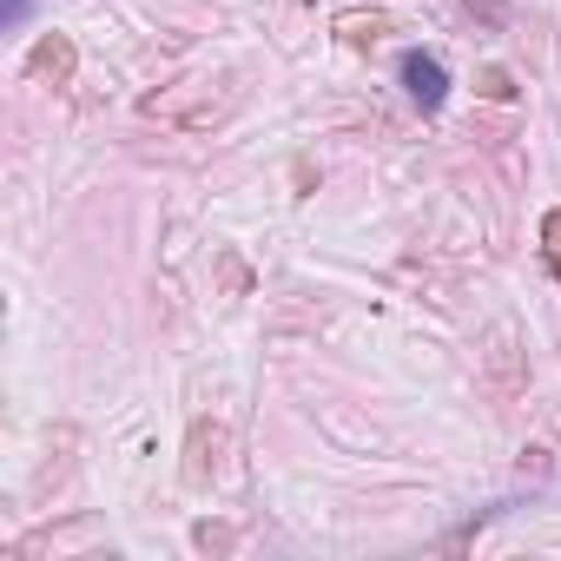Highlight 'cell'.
<instances>
[{"label": "cell", "mask_w": 561, "mask_h": 561, "mask_svg": "<svg viewBox=\"0 0 561 561\" xmlns=\"http://www.w3.org/2000/svg\"><path fill=\"white\" fill-rule=\"evenodd\" d=\"M139 113L159 126H179V133H211L238 113V80L231 73H179V80L139 93Z\"/></svg>", "instance_id": "cell-1"}, {"label": "cell", "mask_w": 561, "mask_h": 561, "mask_svg": "<svg viewBox=\"0 0 561 561\" xmlns=\"http://www.w3.org/2000/svg\"><path fill=\"white\" fill-rule=\"evenodd\" d=\"M225 462H231V423L198 416V423L185 430V449H179V482H185V489H211V482L225 476Z\"/></svg>", "instance_id": "cell-2"}, {"label": "cell", "mask_w": 561, "mask_h": 561, "mask_svg": "<svg viewBox=\"0 0 561 561\" xmlns=\"http://www.w3.org/2000/svg\"><path fill=\"white\" fill-rule=\"evenodd\" d=\"M482 370H489V383H495L502 397L528 390V357H522V331H515L508 318H495V324L482 331Z\"/></svg>", "instance_id": "cell-3"}, {"label": "cell", "mask_w": 561, "mask_h": 561, "mask_svg": "<svg viewBox=\"0 0 561 561\" xmlns=\"http://www.w3.org/2000/svg\"><path fill=\"white\" fill-rule=\"evenodd\" d=\"M21 73L34 80V87H73V73H80V47H73V34H41L34 47H27V60H21Z\"/></svg>", "instance_id": "cell-4"}, {"label": "cell", "mask_w": 561, "mask_h": 561, "mask_svg": "<svg viewBox=\"0 0 561 561\" xmlns=\"http://www.w3.org/2000/svg\"><path fill=\"white\" fill-rule=\"evenodd\" d=\"M390 34H397V14H383V8H337V14H331V41L351 47V54H370V47H383Z\"/></svg>", "instance_id": "cell-5"}, {"label": "cell", "mask_w": 561, "mask_h": 561, "mask_svg": "<svg viewBox=\"0 0 561 561\" xmlns=\"http://www.w3.org/2000/svg\"><path fill=\"white\" fill-rule=\"evenodd\" d=\"M73 462H80V430H73V423H54L47 456H41V469H34V502L60 495V489H67V476H73Z\"/></svg>", "instance_id": "cell-6"}, {"label": "cell", "mask_w": 561, "mask_h": 561, "mask_svg": "<svg viewBox=\"0 0 561 561\" xmlns=\"http://www.w3.org/2000/svg\"><path fill=\"white\" fill-rule=\"evenodd\" d=\"M403 87H410V100H416L423 113H436L443 93H449V73H443L436 54H410V60H403Z\"/></svg>", "instance_id": "cell-7"}, {"label": "cell", "mask_w": 561, "mask_h": 561, "mask_svg": "<svg viewBox=\"0 0 561 561\" xmlns=\"http://www.w3.org/2000/svg\"><path fill=\"white\" fill-rule=\"evenodd\" d=\"M211 285H218V298H251V264H244V251H231V244H218L211 251Z\"/></svg>", "instance_id": "cell-8"}, {"label": "cell", "mask_w": 561, "mask_h": 561, "mask_svg": "<svg viewBox=\"0 0 561 561\" xmlns=\"http://www.w3.org/2000/svg\"><path fill=\"white\" fill-rule=\"evenodd\" d=\"M238 541H244V535H238V522H225V515H198V522H192V548L211 554V561H225Z\"/></svg>", "instance_id": "cell-9"}, {"label": "cell", "mask_w": 561, "mask_h": 561, "mask_svg": "<svg viewBox=\"0 0 561 561\" xmlns=\"http://www.w3.org/2000/svg\"><path fill=\"white\" fill-rule=\"evenodd\" d=\"M469 87H476V100H482V106H515V100H522V87H515V73H508L502 60L476 67V80H469Z\"/></svg>", "instance_id": "cell-10"}, {"label": "cell", "mask_w": 561, "mask_h": 561, "mask_svg": "<svg viewBox=\"0 0 561 561\" xmlns=\"http://www.w3.org/2000/svg\"><path fill=\"white\" fill-rule=\"evenodd\" d=\"M541 257H548V271L561 277V205L541 211Z\"/></svg>", "instance_id": "cell-11"}, {"label": "cell", "mask_w": 561, "mask_h": 561, "mask_svg": "<svg viewBox=\"0 0 561 561\" xmlns=\"http://www.w3.org/2000/svg\"><path fill=\"white\" fill-rule=\"evenodd\" d=\"M515 469H522V476H535V482H541V476H548V469H554V449H548V443H528V449H522V462H515Z\"/></svg>", "instance_id": "cell-12"}, {"label": "cell", "mask_w": 561, "mask_h": 561, "mask_svg": "<svg viewBox=\"0 0 561 561\" xmlns=\"http://www.w3.org/2000/svg\"><path fill=\"white\" fill-rule=\"evenodd\" d=\"M318 179H324V172H318V159H291V185H298V198H311V192H318Z\"/></svg>", "instance_id": "cell-13"}, {"label": "cell", "mask_w": 561, "mask_h": 561, "mask_svg": "<svg viewBox=\"0 0 561 561\" xmlns=\"http://www.w3.org/2000/svg\"><path fill=\"white\" fill-rule=\"evenodd\" d=\"M462 8H469V21H482V34L502 27V0H462Z\"/></svg>", "instance_id": "cell-14"}]
</instances>
